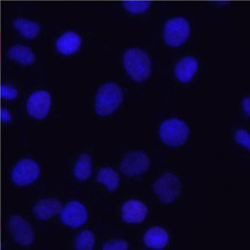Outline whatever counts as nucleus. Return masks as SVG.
<instances>
[{
  "label": "nucleus",
  "mask_w": 250,
  "mask_h": 250,
  "mask_svg": "<svg viewBox=\"0 0 250 250\" xmlns=\"http://www.w3.org/2000/svg\"><path fill=\"white\" fill-rule=\"evenodd\" d=\"M125 70L134 81L141 83L151 74V60L148 54L140 48H129L123 58Z\"/></svg>",
  "instance_id": "f257e3e1"
},
{
  "label": "nucleus",
  "mask_w": 250,
  "mask_h": 250,
  "mask_svg": "<svg viewBox=\"0 0 250 250\" xmlns=\"http://www.w3.org/2000/svg\"><path fill=\"white\" fill-rule=\"evenodd\" d=\"M123 100V90L116 83H105L99 87L96 96L95 107L99 116L105 117L112 114Z\"/></svg>",
  "instance_id": "f03ea898"
},
{
  "label": "nucleus",
  "mask_w": 250,
  "mask_h": 250,
  "mask_svg": "<svg viewBox=\"0 0 250 250\" xmlns=\"http://www.w3.org/2000/svg\"><path fill=\"white\" fill-rule=\"evenodd\" d=\"M189 127L178 119H167L159 127V136L165 144L170 146L183 145L189 136Z\"/></svg>",
  "instance_id": "7ed1b4c3"
},
{
  "label": "nucleus",
  "mask_w": 250,
  "mask_h": 250,
  "mask_svg": "<svg viewBox=\"0 0 250 250\" xmlns=\"http://www.w3.org/2000/svg\"><path fill=\"white\" fill-rule=\"evenodd\" d=\"M190 35L189 23L183 18H172L164 26L165 42L172 47H178L188 40Z\"/></svg>",
  "instance_id": "20e7f679"
},
{
  "label": "nucleus",
  "mask_w": 250,
  "mask_h": 250,
  "mask_svg": "<svg viewBox=\"0 0 250 250\" xmlns=\"http://www.w3.org/2000/svg\"><path fill=\"white\" fill-rule=\"evenodd\" d=\"M154 192L165 204L175 201L181 190V183L178 177L172 173H165L153 185Z\"/></svg>",
  "instance_id": "39448f33"
},
{
  "label": "nucleus",
  "mask_w": 250,
  "mask_h": 250,
  "mask_svg": "<svg viewBox=\"0 0 250 250\" xmlns=\"http://www.w3.org/2000/svg\"><path fill=\"white\" fill-rule=\"evenodd\" d=\"M150 167V159L143 151L127 152L122 159L119 169L127 177L141 175Z\"/></svg>",
  "instance_id": "423d86ee"
},
{
  "label": "nucleus",
  "mask_w": 250,
  "mask_h": 250,
  "mask_svg": "<svg viewBox=\"0 0 250 250\" xmlns=\"http://www.w3.org/2000/svg\"><path fill=\"white\" fill-rule=\"evenodd\" d=\"M39 165L31 159H22L15 166L12 171V180L20 187L32 184L40 176Z\"/></svg>",
  "instance_id": "0eeeda50"
},
{
  "label": "nucleus",
  "mask_w": 250,
  "mask_h": 250,
  "mask_svg": "<svg viewBox=\"0 0 250 250\" xmlns=\"http://www.w3.org/2000/svg\"><path fill=\"white\" fill-rule=\"evenodd\" d=\"M61 222L72 229H77L87 221L86 207L79 201H70L61 210Z\"/></svg>",
  "instance_id": "6e6552de"
},
{
  "label": "nucleus",
  "mask_w": 250,
  "mask_h": 250,
  "mask_svg": "<svg viewBox=\"0 0 250 250\" xmlns=\"http://www.w3.org/2000/svg\"><path fill=\"white\" fill-rule=\"evenodd\" d=\"M51 105V97L46 91H37L33 93L26 103L27 113L37 119L46 118Z\"/></svg>",
  "instance_id": "1a4fd4ad"
},
{
  "label": "nucleus",
  "mask_w": 250,
  "mask_h": 250,
  "mask_svg": "<svg viewBox=\"0 0 250 250\" xmlns=\"http://www.w3.org/2000/svg\"><path fill=\"white\" fill-rule=\"evenodd\" d=\"M9 230L15 241L21 246H28L34 240V233L30 224L20 216H14L9 220Z\"/></svg>",
  "instance_id": "9d476101"
},
{
  "label": "nucleus",
  "mask_w": 250,
  "mask_h": 250,
  "mask_svg": "<svg viewBox=\"0 0 250 250\" xmlns=\"http://www.w3.org/2000/svg\"><path fill=\"white\" fill-rule=\"evenodd\" d=\"M122 219L125 223L138 224L145 220L147 215V208L144 203L136 199L126 201L122 206Z\"/></svg>",
  "instance_id": "9b49d317"
},
{
  "label": "nucleus",
  "mask_w": 250,
  "mask_h": 250,
  "mask_svg": "<svg viewBox=\"0 0 250 250\" xmlns=\"http://www.w3.org/2000/svg\"><path fill=\"white\" fill-rule=\"evenodd\" d=\"M198 69V60L193 57H185L178 61L175 66V75L182 83H188L196 75Z\"/></svg>",
  "instance_id": "f8f14e48"
},
{
  "label": "nucleus",
  "mask_w": 250,
  "mask_h": 250,
  "mask_svg": "<svg viewBox=\"0 0 250 250\" xmlns=\"http://www.w3.org/2000/svg\"><path fill=\"white\" fill-rule=\"evenodd\" d=\"M62 210V205L58 199L45 198L41 199L34 207V214L41 220H48L58 215Z\"/></svg>",
  "instance_id": "ddd939ff"
},
{
  "label": "nucleus",
  "mask_w": 250,
  "mask_h": 250,
  "mask_svg": "<svg viewBox=\"0 0 250 250\" xmlns=\"http://www.w3.org/2000/svg\"><path fill=\"white\" fill-rule=\"evenodd\" d=\"M169 237L167 232L160 227H153L146 231L144 236V243L149 249L163 250L168 244Z\"/></svg>",
  "instance_id": "4468645a"
},
{
  "label": "nucleus",
  "mask_w": 250,
  "mask_h": 250,
  "mask_svg": "<svg viewBox=\"0 0 250 250\" xmlns=\"http://www.w3.org/2000/svg\"><path fill=\"white\" fill-rule=\"evenodd\" d=\"M81 46V39L79 35L73 31H68L63 34L57 40L56 46L59 52L62 55H72L77 52Z\"/></svg>",
  "instance_id": "2eb2a0df"
},
{
  "label": "nucleus",
  "mask_w": 250,
  "mask_h": 250,
  "mask_svg": "<svg viewBox=\"0 0 250 250\" xmlns=\"http://www.w3.org/2000/svg\"><path fill=\"white\" fill-rule=\"evenodd\" d=\"M7 56L10 60L19 62L21 65L28 66L35 62L36 57L32 50L27 46L17 45L9 48Z\"/></svg>",
  "instance_id": "dca6fc26"
},
{
  "label": "nucleus",
  "mask_w": 250,
  "mask_h": 250,
  "mask_svg": "<svg viewBox=\"0 0 250 250\" xmlns=\"http://www.w3.org/2000/svg\"><path fill=\"white\" fill-rule=\"evenodd\" d=\"M14 26L27 40H33L40 32V26L39 23L24 19H17L15 20Z\"/></svg>",
  "instance_id": "f3484780"
},
{
  "label": "nucleus",
  "mask_w": 250,
  "mask_h": 250,
  "mask_svg": "<svg viewBox=\"0 0 250 250\" xmlns=\"http://www.w3.org/2000/svg\"><path fill=\"white\" fill-rule=\"evenodd\" d=\"M92 158L89 155L82 154L79 156L78 162L74 168V176L79 181H85L90 178L92 167Z\"/></svg>",
  "instance_id": "a211bd4d"
},
{
  "label": "nucleus",
  "mask_w": 250,
  "mask_h": 250,
  "mask_svg": "<svg viewBox=\"0 0 250 250\" xmlns=\"http://www.w3.org/2000/svg\"><path fill=\"white\" fill-rule=\"evenodd\" d=\"M97 180L99 183L105 185L108 191H115L119 186V174L111 167H103L99 170Z\"/></svg>",
  "instance_id": "6ab92c4d"
},
{
  "label": "nucleus",
  "mask_w": 250,
  "mask_h": 250,
  "mask_svg": "<svg viewBox=\"0 0 250 250\" xmlns=\"http://www.w3.org/2000/svg\"><path fill=\"white\" fill-rule=\"evenodd\" d=\"M95 236L90 230H83L76 237L75 247L77 250H92L95 245Z\"/></svg>",
  "instance_id": "aec40b11"
},
{
  "label": "nucleus",
  "mask_w": 250,
  "mask_h": 250,
  "mask_svg": "<svg viewBox=\"0 0 250 250\" xmlns=\"http://www.w3.org/2000/svg\"><path fill=\"white\" fill-rule=\"evenodd\" d=\"M122 6L127 12L137 15L146 12L151 6V2L145 0H125L122 2Z\"/></svg>",
  "instance_id": "412c9836"
},
{
  "label": "nucleus",
  "mask_w": 250,
  "mask_h": 250,
  "mask_svg": "<svg viewBox=\"0 0 250 250\" xmlns=\"http://www.w3.org/2000/svg\"><path fill=\"white\" fill-rule=\"evenodd\" d=\"M128 249V244L123 239H113L107 241L103 245V250H126Z\"/></svg>",
  "instance_id": "4be33fe9"
},
{
  "label": "nucleus",
  "mask_w": 250,
  "mask_h": 250,
  "mask_svg": "<svg viewBox=\"0 0 250 250\" xmlns=\"http://www.w3.org/2000/svg\"><path fill=\"white\" fill-rule=\"evenodd\" d=\"M235 140L237 143L243 146L249 150L250 149V134L244 129H238L235 134Z\"/></svg>",
  "instance_id": "5701e85b"
},
{
  "label": "nucleus",
  "mask_w": 250,
  "mask_h": 250,
  "mask_svg": "<svg viewBox=\"0 0 250 250\" xmlns=\"http://www.w3.org/2000/svg\"><path fill=\"white\" fill-rule=\"evenodd\" d=\"M1 97L7 100H12L18 97V91L13 86L9 85H3L1 86Z\"/></svg>",
  "instance_id": "b1692460"
},
{
  "label": "nucleus",
  "mask_w": 250,
  "mask_h": 250,
  "mask_svg": "<svg viewBox=\"0 0 250 250\" xmlns=\"http://www.w3.org/2000/svg\"><path fill=\"white\" fill-rule=\"evenodd\" d=\"M242 106H243L244 111L248 115V117L250 116V99L249 97L245 98L242 101Z\"/></svg>",
  "instance_id": "393cba45"
},
{
  "label": "nucleus",
  "mask_w": 250,
  "mask_h": 250,
  "mask_svg": "<svg viewBox=\"0 0 250 250\" xmlns=\"http://www.w3.org/2000/svg\"><path fill=\"white\" fill-rule=\"evenodd\" d=\"M1 120L3 122H9L11 120V116L6 108H2L1 110Z\"/></svg>",
  "instance_id": "a878e982"
},
{
  "label": "nucleus",
  "mask_w": 250,
  "mask_h": 250,
  "mask_svg": "<svg viewBox=\"0 0 250 250\" xmlns=\"http://www.w3.org/2000/svg\"><path fill=\"white\" fill-rule=\"evenodd\" d=\"M215 4H217L218 6H222V5H228L229 4V1H215Z\"/></svg>",
  "instance_id": "bb28decb"
}]
</instances>
